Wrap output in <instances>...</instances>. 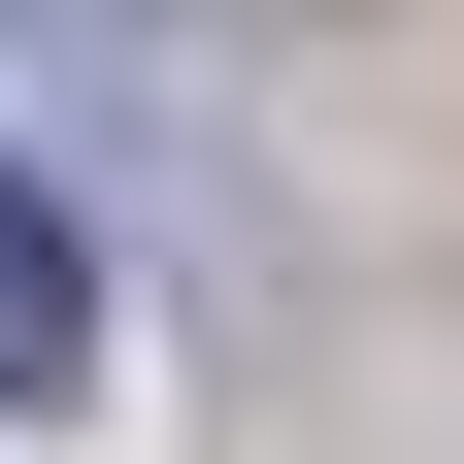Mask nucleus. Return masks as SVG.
<instances>
[{
    "mask_svg": "<svg viewBox=\"0 0 464 464\" xmlns=\"http://www.w3.org/2000/svg\"><path fill=\"white\" fill-rule=\"evenodd\" d=\"M0 398H100V266H67L34 166H0Z\"/></svg>",
    "mask_w": 464,
    "mask_h": 464,
    "instance_id": "f257e3e1",
    "label": "nucleus"
}]
</instances>
